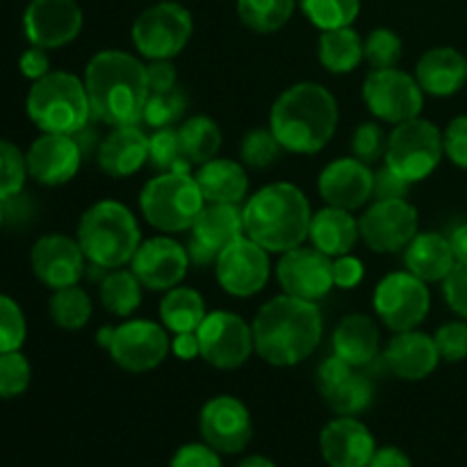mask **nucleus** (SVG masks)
Instances as JSON below:
<instances>
[{
  "label": "nucleus",
  "instance_id": "obj_24",
  "mask_svg": "<svg viewBox=\"0 0 467 467\" xmlns=\"http://www.w3.org/2000/svg\"><path fill=\"white\" fill-rule=\"evenodd\" d=\"M374 171L358 158H337L322 169L317 181L319 196L327 205L342 210H358L372 201Z\"/></svg>",
  "mask_w": 467,
  "mask_h": 467
},
{
  "label": "nucleus",
  "instance_id": "obj_16",
  "mask_svg": "<svg viewBox=\"0 0 467 467\" xmlns=\"http://www.w3.org/2000/svg\"><path fill=\"white\" fill-rule=\"evenodd\" d=\"M315 386L336 415H360L374 401V386L358 368L336 354L324 358L315 372Z\"/></svg>",
  "mask_w": 467,
  "mask_h": 467
},
{
  "label": "nucleus",
  "instance_id": "obj_35",
  "mask_svg": "<svg viewBox=\"0 0 467 467\" xmlns=\"http://www.w3.org/2000/svg\"><path fill=\"white\" fill-rule=\"evenodd\" d=\"M178 135H181L182 153L196 167L217 158L219 149H222V128L214 119L205 117V114L185 119L182 126L178 128Z\"/></svg>",
  "mask_w": 467,
  "mask_h": 467
},
{
  "label": "nucleus",
  "instance_id": "obj_10",
  "mask_svg": "<svg viewBox=\"0 0 467 467\" xmlns=\"http://www.w3.org/2000/svg\"><path fill=\"white\" fill-rule=\"evenodd\" d=\"M372 306L377 317L390 331H413L427 319L429 308H431V292L427 283L410 274L409 269L392 272L379 281Z\"/></svg>",
  "mask_w": 467,
  "mask_h": 467
},
{
  "label": "nucleus",
  "instance_id": "obj_43",
  "mask_svg": "<svg viewBox=\"0 0 467 467\" xmlns=\"http://www.w3.org/2000/svg\"><path fill=\"white\" fill-rule=\"evenodd\" d=\"M401 36L390 27H377L363 41L365 62L372 68H395L401 59Z\"/></svg>",
  "mask_w": 467,
  "mask_h": 467
},
{
  "label": "nucleus",
  "instance_id": "obj_41",
  "mask_svg": "<svg viewBox=\"0 0 467 467\" xmlns=\"http://www.w3.org/2000/svg\"><path fill=\"white\" fill-rule=\"evenodd\" d=\"M187 109V96L185 91L176 89L171 91H150L149 100H146L144 109V123L153 130L160 128H173Z\"/></svg>",
  "mask_w": 467,
  "mask_h": 467
},
{
  "label": "nucleus",
  "instance_id": "obj_34",
  "mask_svg": "<svg viewBox=\"0 0 467 467\" xmlns=\"http://www.w3.org/2000/svg\"><path fill=\"white\" fill-rule=\"evenodd\" d=\"M205 301L192 287L176 285L164 292L160 301V322L167 331L176 333H196L201 322L205 319Z\"/></svg>",
  "mask_w": 467,
  "mask_h": 467
},
{
  "label": "nucleus",
  "instance_id": "obj_60",
  "mask_svg": "<svg viewBox=\"0 0 467 467\" xmlns=\"http://www.w3.org/2000/svg\"><path fill=\"white\" fill-rule=\"evenodd\" d=\"M112 333H114L112 327H103L99 331V337H96V340H99V345L103 347V349H108L109 342H112Z\"/></svg>",
  "mask_w": 467,
  "mask_h": 467
},
{
  "label": "nucleus",
  "instance_id": "obj_28",
  "mask_svg": "<svg viewBox=\"0 0 467 467\" xmlns=\"http://www.w3.org/2000/svg\"><path fill=\"white\" fill-rule=\"evenodd\" d=\"M415 78L424 94L429 96L447 99V96L459 94L467 82L465 55L451 46H438V48L427 50L420 57Z\"/></svg>",
  "mask_w": 467,
  "mask_h": 467
},
{
  "label": "nucleus",
  "instance_id": "obj_18",
  "mask_svg": "<svg viewBox=\"0 0 467 467\" xmlns=\"http://www.w3.org/2000/svg\"><path fill=\"white\" fill-rule=\"evenodd\" d=\"M82 21L78 0H30L23 12V32L30 46L55 50L78 39Z\"/></svg>",
  "mask_w": 467,
  "mask_h": 467
},
{
  "label": "nucleus",
  "instance_id": "obj_46",
  "mask_svg": "<svg viewBox=\"0 0 467 467\" xmlns=\"http://www.w3.org/2000/svg\"><path fill=\"white\" fill-rule=\"evenodd\" d=\"M27 324L21 306L7 295H0V354L18 351L26 342Z\"/></svg>",
  "mask_w": 467,
  "mask_h": 467
},
{
  "label": "nucleus",
  "instance_id": "obj_45",
  "mask_svg": "<svg viewBox=\"0 0 467 467\" xmlns=\"http://www.w3.org/2000/svg\"><path fill=\"white\" fill-rule=\"evenodd\" d=\"M30 360L21 354V349L0 354V400L21 397L30 388Z\"/></svg>",
  "mask_w": 467,
  "mask_h": 467
},
{
  "label": "nucleus",
  "instance_id": "obj_59",
  "mask_svg": "<svg viewBox=\"0 0 467 467\" xmlns=\"http://www.w3.org/2000/svg\"><path fill=\"white\" fill-rule=\"evenodd\" d=\"M237 467H276V463H274L272 459H267V456L254 454V456H246V459Z\"/></svg>",
  "mask_w": 467,
  "mask_h": 467
},
{
  "label": "nucleus",
  "instance_id": "obj_44",
  "mask_svg": "<svg viewBox=\"0 0 467 467\" xmlns=\"http://www.w3.org/2000/svg\"><path fill=\"white\" fill-rule=\"evenodd\" d=\"M283 153V146L278 144V140L274 137L272 130H251L246 132L244 140H242L240 155L242 162L251 169H267L272 164L278 162Z\"/></svg>",
  "mask_w": 467,
  "mask_h": 467
},
{
  "label": "nucleus",
  "instance_id": "obj_26",
  "mask_svg": "<svg viewBox=\"0 0 467 467\" xmlns=\"http://www.w3.org/2000/svg\"><path fill=\"white\" fill-rule=\"evenodd\" d=\"M383 360L397 379L422 381L436 372L441 354H438L433 336L413 328V331L395 333L383 351Z\"/></svg>",
  "mask_w": 467,
  "mask_h": 467
},
{
  "label": "nucleus",
  "instance_id": "obj_9",
  "mask_svg": "<svg viewBox=\"0 0 467 467\" xmlns=\"http://www.w3.org/2000/svg\"><path fill=\"white\" fill-rule=\"evenodd\" d=\"M194 21L185 5L162 0L146 7L132 23V46L146 59H173L190 44Z\"/></svg>",
  "mask_w": 467,
  "mask_h": 467
},
{
  "label": "nucleus",
  "instance_id": "obj_51",
  "mask_svg": "<svg viewBox=\"0 0 467 467\" xmlns=\"http://www.w3.org/2000/svg\"><path fill=\"white\" fill-rule=\"evenodd\" d=\"M410 192V182L397 176L388 164L374 171V187H372V199L374 201H395L406 199Z\"/></svg>",
  "mask_w": 467,
  "mask_h": 467
},
{
  "label": "nucleus",
  "instance_id": "obj_5",
  "mask_svg": "<svg viewBox=\"0 0 467 467\" xmlns=\"http://www.w3.org/2000/svg\"><path fill=\"white\" fill-rule=\"evenodd\" d=\"M76 240L87 263L108 272L130 263L141 244V233L130 208L105 199L85 210L78 222Z\"/></svg>",
  "mask_w": 467,
  "mask_h": 467
},
{
  "label": "nucleus",
  "instance_id": "obj_1",
  "mask_svg": "<svg viewBox=\"0 0 467 467\" xmlns=\"http://www.w3.org/2000/svg\"><path fill=\"white\" fill-rule=\"evenodd\" d=\"M91 117L114 126H140L150 96L146 67L126 50H100L87 62L82 76Z\"/></svg>",
  "mask_w": 467,
  "mask_h": 467
},
{
  "label": "nucleus",
  "instance_id": "obj_36",
  "mask_svg": "<svg viewBox=\"0 0 467 467\" xmlns=\"http://www.w3.org/2000/svg\"><path fill=\"white\" fill-rule=\"evenodd\" d=\"M141 283L140 278L126 269H112V272H105L103 281H100L99 296L103 308L108 310L114 317H130L141 304Z\"/></svg>",
  "mask_w": 467,
  "mask_h": 467
},
{
  "label": "nucleus",
  "instance_id": "obj_19",
  "mask_svg": "<svg viewBox=\"0 0 467 467\" xmlns=\"http://www.w3.org/2000/svg\"><path fill=\"white\" fill-rule=\"evenodd\" d=\"M276 278L283 292L306 301H322L336 287L333 283V258L315 246H295L281 254L276 265Z\"/></svg>",
  "mask_w": 467,
  "mask_h": 467
},
{
  "label": "nucleus",
  "instance_id": "obj_49",
  "mask_svg": "<svg viewBox=\"0 0 467 467\" xmlns=\"http://www.w3.org/2000/svg\"><path fill=\"white\" fill-rule=\"evenodd\" d=\"M442 296L459 317L467 319V263H456L442 281Z\"/></svg>",
  "mask_w": 467,
  "mask_h": 467
},
{
  "label": "nucleus",
  "instance_id": "obj_23",
  "mask_svg": "<svg viewBox=\"0 0 467 467\" xmlns=\"http://www.w3.org/2000/svg\"><path fill=\"white\" fill-rule=\"evenodd\" d=\"M190 240L192 263L210 265L231 242L244 235V214L240 205L205 203L196 217Z\"/></svg>",
  "mask_w": 467,
  "mask_h": 467
},
{
  "label": "nucleus",
  "instance_id": "obj_32",
  "mask_svg": "<svg viewBox=\"0 0 467 467\" xmlns=\"http://www.w3.org/2000/svg\"><path fill=\"white\" fill-rule=\"evenodd\" d=\"M196 182L205 196V203L242 205L249 192L246 169L235 160L213 158L203 162L196 171Z\"/></svg>",
  "mask_w": 467,
  "mask_h": 467
},
{
  "label": "nucleus",
  "instance_id": "obj_20",
  "mask_svg": "<svg viewBox=\"0 0 467 467\" xmlns=\"http://www.w3.org/2000/svg\"><path fill=\"white\" fill-rule=\"evenodd\" d=\"M190 251L169 235L149 237L130 260V269L146 290L167 292L181 285L190 269Z\"/></svg>",
  "mask_w": 467,
  "mask_h": 467
},
{
  "label": "nucleus",
  "instance_id": "obj_8",
  "mask_svg": "<svg viewBox=\"0 0 467 467\" xmlns=\"http://www.w3.org/2000/svg\"><path fill=\"white\" fill-rule=\"evenodd\" d=\"M442 158H445L442 132L427 119L415 117L392 128L383 160L397 176L413 185L431 176Z\"/></svg>",
  "mask_w": 467,
  "mask_h": 467
},
{
  "label": "nucleus",
  "instance_id": "obj_7",
  "mask_svg": "<svg viewBox=\"0 0 467 467\" xmlns=\"http://www.w3.org/2000/svg\"><path fill=\"white\" fill-rule=\"evenodd\" d=\"M205 208V196L192 171L158 173L140 194V210L146 222L162 233L190 231Z\"/></svg>",
  "mask_w": 467,
  "mask_h": 467
},
{
  "label": "nucleus",
  "instance_id": "obj_33",
  "mask_svg": "<svg viewBox=\"0 0 467 467\" xmlns=\"http://www.w3.org/2000/svg\"><path fill=\"white\" fill-rule=\"evenodd\" d=\"M317 57L328 73L345 76V73L356 71L365 59L363 39L351 26L324 30L317 41Z\"/></svg>",
  "mask_w": 467,
  "mask_h": 467
},
{
  "label": "nucleus",
  "instance_id": "obj_3",
  "mask_svg": "<svg viewBox=\"0 0 467 467\" xmlns=\"http://www.w3.org/2000/svg\"><path fill=\"white\" fill-rule=\"evenodd\" d=\"M337 100L319 82H296L272 105L269 130L296 155H315L333 140L337 128Z\"/></svg>",
  "mask_w": 467,
  "mask_h": 467
},
{
  "label": "nucleus",
  "instance_id": "obj_58",
  "mask_svg": "<svg viewBox=\"0 0 467 467\" xmlns=\"http://www.w3.org/2000/svg\"><path fill=\"white\" fill-rule=\"evenodd\" d=\"M447 237H450L456 263H467V223H459L456 228H451V233Z\"/></svg>",
  "mask_w": 467,
  "mask_h": 467
},
{
  "label": "nucleus",
  "instance_id": "obj_52",
  "mask_svg": "<svg viewBox=\"0 0 467 467\" xmlns=\"http://www.w3.org/2000/svg\"><path fill=\"white\" fill-rule=\"evenodd\" d=\"M169 467H222V459L208 442H190L173 454Z\"/></svg>",
  "mask_w": 467,
  "mask_h": 467
},
{
  "label": "nucleus",
  "instance_id": "obj_38",
  "mask_svg": "<svg viewBox=\"0 0 467 467\" xmlns=\"http://www.w3.org/2000/svg\"><path fill=\"white\" fill-rule=\"evenodd\" d=\"M50 317L64 331H80L87 327L94 306H91V296L80 285H68L53 290L50 296Z\"/></svg>",
  "mask_w": 467,
  "mask_h": 467
},
{
  "label": "nucleus",
  "instance_id": "obj_37",
  "mask_svg": "<svg viewBox=\"0 0 467 467\" xmlns=\"http://www.w3.org/2000/svg\"><path fill=\"white\" fill-rule=\"evenodd\" d=\"M296 0H237V16L258 35H272L285 27L295 14Z\"/></svg>",
  "mask_w": 467,
  "mask_h": 467
},
{
  "label": "nucleus",
  "instance_id": "obj_15",
  "mask_svg": "<svg viewBox=\"0 0 467 467\" xmlns=\"http://www.w3.org/2000/svg\"><path fill=\"white\" fill-rule=\"evenodd\" d=\"M418 210L406 199L374 201L358 219L360 240L374 254H397L418 235Z\"/></svg>",
  "mask_w": 467,
  "mask_h": 467
},
{
  "label": "nucleus",
  "instance_id": "obj_17",
  "mask_svg": "<svg viewBox=\"0 0 467 467\" xmlns=\"http://www.w3.org/2000/svg\"><path fill=\"white\" fill-rule=\"evenodd\" d=\"M203 441L219 454H240L254 438V420L237 397L219 395L205 401L199 415Z\"/></svg>",
  "mask_w": 467,
  "mask_h": 467
},
{
  "label": "nucleus",
  "instance_id": "obj_40",
  "mask_svg": "<svg viewBox=\"0 0 467 467\" xmlns=\"http://www.w3.org/2000/svg\"><path fill=\"white\" fill-rule=\"evenodd\" d=\"M149 162L160 173L190 171L192 162L182 153L178 128H160L149 137Z\"/></svg>",
  "mask_w": 467,
  "mask_h": 467
},
{
  "label": "nucleus",
  "instance_id": "obj_31",
  "mask_svg": "<svg viewBox=\"0 0 467 467\" xmlns=\"http://www.w3.org/2000/svg\"><path fill=\"white\" fill-rule=\"evenodd\" d=\"M404 265L424 283H442L456 265L450 237L436 231L418 233L404 249Z\"/></svg>",
  "mask_w": 467,
  "mask_h": 467
},
{
  "label": "nucleus",
  "instance_id": "obj_6",
  "mask_svg": "<svg viewBox=\"0 0 467 467\" xmlns=\"http://www.w3.org/2000/svg\"><path fill=\"white\" fill-rule=\"evenodd\" d=\"M26 112L41 132L78 135L89 126L91 105L85 80L67 71H50L32 82Z\"/></svg>",
  "mask_w": 467,
  "mask_h": 467
},
{
  "label": "nucleus",
  "instance_id": "obj_53",
  "mask_svg": "<svg viewBox=\"0 0 467 467\" xmlns=\"http://www.w3.org/2000/svg\"><path fill=\"white\" fill-rule=\"evenodd\" d=\"M365 278V265L356 255L347 254L340 258H333V283L342 290H354Z\"/></svg>",
  "mask_w": 467,
  "mask_h": 467
},
{
  "label": "nucleus",
  "instance_id": "obj_13",
  "mask_svg": "<svg viewBox=\"0 0 467 467\" xmlns=\"http://www.w3.org/2000/svg\"><path fill=\"white\" fill-rule=\"evenodd\" d=\"M108 351L119 368L141 374L160 368L167 360L171 340L162 324L150 319H126L114 327Z\"/></svg>",
  "mask_w": 467,
  "mask_h": 467
},
{
  "label": "nucleus",
  "instance_id": "obj_21",
  "mask_svg": "<svg viewBox=\"0 0 467 467\" xmlns=\"http://www.w3.org/2000/svg\"><path fill=\"white\" fill-rule=\"evenodd\" d=\"M82 158L85 150L76 135L41 132L26 153L27 176L46 187L67 185L80 171Z\"/></svg>",
  "mask_w": 467,
  "mask_h": 467
},
{
  "label": "nucleus",
  "instance_id": "obj_2",
  "mask_svg": "<svg viewBox=\"0 0 467 467\" xmlns=\"http://www.w3.org/2000/svg\"><path fill=\"white\" fill-rule=\"evenodd\" d=\"M324 336L322 310L315 301L278 295L254 319L255 354L274 368H295L317 349Z\"/></svg>",
  "mask_w": 467,
  "mask_h": 467
},
{
  "label": "nucleus",
  "instance_id": "obj_50",
  "mask_svg": "<svg viewBox=\"0 0 467 467\" xmlns=\"http://www.w3.org/2000/svg\"><path fill=\"white\" fill-rule=\"evenodd\" d=\"M442 141H445V155L451 160V164L467 171V114L451 119L450 126L442 132Z\"/></svg>",
  "mask_w": 467,
  "mask_h": 467
},
{
  "label": "nucleus",
  "instance_id": "obj_48",
  "mask_svg": "<svg viewBox=\"0 0 467 467\" xmlns=\"http://www.w3.org/2000/svg\"><path fill=\"white\" fill-rule=\"evenodd\" d=\"M441 360L445 363H461L467 358V324L445 322L433 336Z\"/></svg>",
  "mask_w": 467,
  "mask_h": 467
},
{
  "label": "nucleus",
  "instance_id": "obj_14",
  "mask_svg": "<svg viewBox=\"0 0 467 467\" xmlns=\"http://www.w3.org/2000/svg\"><path fill=\"white\" fill-rule=\"evenodd\" d=\"M214 274H217V281L223 292L237 296V299H249V296L263 292L272 276L269 251L251 237H237L217 255Z\"/></svg>",
  "mask_w": 467,
  "mask_h": 467
},
{
  "label": "nucleus",
  "instance_id": "obj_57",
  "mask_svg": "<svg viewBox=\"0 0 467 467\" xmlns=\"http://www.w3.org/2000/svg\"><path fill=\"white\" fill-rule=\"evenodd\" d=\"M171 354L181 360H194L199 356V337L196 333H176L171 340Z\"/></svg>",
  "mask_w": 467,
  "mask_h": 467
},
{
  "label": "nucleus",
  "instance_id": "obj_61",
  "mask_svg": "<svg viewBox=\"0 0 467 467\" xmlns=\"http://www.w3.org/2000/svg\"><path fill=\"white\" fill-rule=\"evenodd\" d=\"M5 222V201H0V226H3Z\"/></svg>",
  "mask_w": 467,
  "mask_h": 467
},
{
  "label": "nucleus",
  "instance_id": "obj_42",
  "mask_svg": "<svg viewBox=\"0 0 467 467\" xmlns=\"http://www.w3.org/2000/svg\"><path fill=\"white\" fill-rule=\"evenodd\" d=\"M26 155L18 146L0 137V201H9L21 196L27 181Z\"/></svg>",
  "mask_w": 467,
  "mask_h": 467
},
{
  "label": "nucleus",
  "instance_id": "obj_39",
  "mask_svg": "<svg viewBox=\"0 0 467 467\" xmlns=\"http://www.w3.org/2000/svg\"><path fill=\"white\" fill-rule=\"evenodd\" d=\"M301 12L319 30L349 27L360 14V0H299Z\"/></svg>",
  "mask_w": 467,
  "mask_h": 467
},
{
  "label": "nucleus",
  "instance_id": "obj_54",
  "mask_svg": "<svg viewBox=\"0 0 467 467\" xmlns=\"http://www.w3.org/2000/svg\"><path fill=\"white\" fill-rule=\"evenodd\" d=\"M18 71L27 78V80L36 82L44 76H48L53 68H50V57L48 50L39 48V46H30L27 50H23V55L18 57Z\"/></svg>",
  "mask_w": 467,
  "mask_h": 467
},
{
  "label": "nucleus",
  "instance_id": "obj_29",
  "mask_svg": "<svg viewBox=\"0 0 467 467\" xmlns=\"http://www.w3.org/2000/svg\"><path fill=\"white\" fill-rule=\"evenodd\" d=\"M381 349V331L369 315L351 313L337 322L333 331V354L354 368H365L377 360Z\"/></svg>",
  "mask_w": 467,
  "mask_h": 467
},
{
  "label": "nucleus",
  "instance_id": "obj_25",
  "mask_svg": "<svg viewBox=\"0 0 467 467\" xmlns=\"http://www.w3.org/2000/svg\"><path fill=\"white\" fill-rule=\"evenodd\" d=\"M319 451L328 467H368L377 441L358 418L337 415L319 433Z\"/></svg>",
  "mask_w": 467,
  "mask_h": 467
},
{
  "label": "nucleus",
  "instance_id": "obj_56",
  "mask_svg": "<svg viewBox=\"0 0 467 467\" xmlns=\"http://www.w3.org/2000/svg\"><path fill=\"white\" fill-rule=\"evenodd\" d=\"M368 467H413V463L400 447H381V450L374 451Z\"/></svg>",
  "mask_w": 467,
  "mask_h": 467
},
{
  "label": "nucleus",
  "instance_id": "obj_11",
  "mask_svg": "<svg viewBox=\"0 0 467 467\" xmlns=\"http://www.w3.org/2000/svg\"><path fill=\"white\" fill-rule=\"evenodd\" d=\"M363 100L374 119L383 123H404L420 117L424 91L418 78L400 68H372L363 82Z\"/></svg>",
  "mask_w": 467,
  "mask_h": 467
},
{
  "label": "nucleus",
  "instance_id": "obj_4",
  "mask_svg": "<svg viewBox=\"0 0 467 467\" xmlns=\"http://www.w3.org/2000/svg\"><path fill=\"white\" fill-rule=\"evenodd\" d=\"M244 235L258 242L269 254H285L308 240L310 201L292 182H272L246 199Z\"/></svg>",
  "mask_w": 467,
  "mask_h": 467
},
{
  "label": "nucleus",
  "instance_id": "obj_55",
  "mask_svg": "<svg viewBox=\"0 0 467 467\" xmlns=\"http://www.w3.org/2000/svg\"><path fill=\"white\" fill-rule=\"evenodd\" d=\"M146 78H149L150 91L176 89L178 73L171 59H153L150 64H146Z\"/></svg>",
  "mask_w": 467,
  "mask_h": 467
},
{
  "label": "nucleus",
  "instance_id": "obj_12",
  "mask_svg": "<svg viewBox=\"0 0 467 467\" xmlns=\"http://www.w3.org/2000/svg\"><path fill=\"white\" fill-rule=\"evenodd\" d=\"M199 356L217 369H237L251 358L254 347V327L240 315L228 310H214L205 315L196 328Z\"/></svg>",
  "mask_w": 467,
  "mask_h": 467
},
{
  "label": "nucleus",
  "instance_id": "obj_22",
  "mask_svg": "<svg viewBox=\"0 0 467 467\" xmlns=\"http://www.w3.org/2000/svg\"><path fill=\"white\" fill-rule=\"evenodd\" d=\"M30 265L35 276L50 290L78 285L85 276L87 258L80 244L62 233L39 237L30 251Z\"/></svg>",
  "mask_w": 467,
  "mask_h": 467
},
{
  "label": "nucleus",
  "instance_id": "obj_47",
  "mask_svg": "<svg viewBox=\"0 0 467 467\" xmlns=\"http://www.w3.org/2000/svg\"><path fill=\"white\" fill-rule=\"evenodd\" d=\"M351 150H354V158H358L365 164H374L386 158L388 135L381 123H360L354 130V137H351Z\"/></svg>",
  "mask_w": 467,
  "mask_h": 467
},
{
  "label": "nucleus",
  "instance_id": "obj_27",
  "mask_svg": "<svg viewBox=\"0 0 467 467\" xmlns=\"http://www.w3.org/2000/svg\"><path fill=\"white\" fill-rule=\"evenodd\" d=\"M149 162V135L140 126H114L99 144L100 171L112 178L135 176Z\"/></svg>",
  "mask_w": 467,
  "mask_h": 467
},
{
  "label": "nucleus",
  "instance_id": "obj_30",
  "mask_svg": "<svg viewBox=\"0 0 467 467\" xmlns=\"http://www.w3.org/2000/svg\"><path fill=\"white\" fill-rule=\"evenodd\" d=\"M308 240L315 249L322 251L328 258L351 254L360 240L358 219L351 214V210L327 205L310 219Z\"/></svg>",
  "mask_w": 467,
  "mask_h": 467
}]
</instances>
